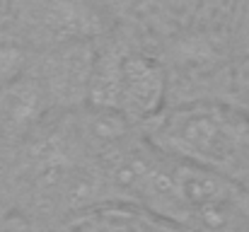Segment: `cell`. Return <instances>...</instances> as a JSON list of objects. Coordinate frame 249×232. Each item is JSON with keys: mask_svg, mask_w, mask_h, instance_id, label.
<instances>
[{"mask_svg": "<svg viewBox=\"0 0 249 232\" xmlns=\"http://www.w3.org/2000/svg\"><path fill=\"white\" fill-rule=\"evenodd\" d=\"M94 56H97L94 41L46 49L32 73L41 80L53 104L61 107L80 104L87 102Z\"/></svg>", "mask_w": 249, "mask_h": 232, "instance_id": "obj_3", "label": "cell"}, {"mask_svg": "<svg viewBox=\"0 0 249 232\" xmlns=\"http://www.w3.org/2000/svg\"><path fill=\"white\" fill-rule=\"evenodd\" d=\"M121 66L124 54L114 49H102L94 56L92 77H89V92L87 104L102 114H116L119 116V87H121Z\"/></svg>", "mask_w": 249, "mask_h": 232, "instance_id": "obj_6", "label": "cell"}, {"mask_svg": "<svg viewBox=\"0 0 249 232\" xmlns=\"http://www.w3.org/2000/svg\"><path fill=\"white\" fill-rule=\"evenodd\" d=\"M0 232H32V230H29V225H27L24 220L12 218V220H7V223H5V228H2Z\"/></svg>", "mask_w": 249, "mask_h": 232, "instance_id": "obj_7", "label": "cell"}, {"mask_svg": "<svg viewBox=\"0 0 249 232\" xmlns=\"http://www.w3.org/2000/svg\"><path fill=\"white\" fill-rule=\"evenodd\" d=\"M2 2H5V0H0V5H2Z\"/></svg>", "mask_w": 249, "mask_h": 232, "instance_id": "obj_8", "label": "cell"}, {"mask_svg": "<svg viewBox=\"0 0 249 232\" xmlns=\"http://www.w3.org/2000/svg\"><path fill=\"white\" fill-rule=\"evenodd\" d=\"M167 97V75L148 56L126 54L121 66L119 116L128 124L158 119Z\"/></svg>", "mask_w": 249, "mask_h": 232, "instance_id": "obj_4", "label": "cell"}, {"mask_svg": "<svg viewBox=\"0 0 249 232\" xmlns=\"http://www.w3.org/2000/svg\"><path fill=\"white\" fill-rule=\"evenodd\" d=\"M51 97L32 71L0 85V128L5 133L29 131L51 107Z\"/></svg>", "mask_w": 249, "mask_h": 232, "instance_id": "obj_5", "label": "cell"}, {"mask_svg": "<svg viewBox=\"0 0 249 232\" xmlns=\"http://www.w3.org/2000/svg\"><path fill=\"white\" fill-rule=\"evenodd\" d=\"M12 17L24 41L39 49L97 41L107 24L87 0H12Z\"/></svg>", "mask_w": 249, "mask_h": 232, "instance_id": "obj_2", "label": "cell"}, {"mask_svg": "<svg viewBox=\"0 0 249 232\" xmlns=\"http://www.w3.org/2000/svg\"><path fill=\"white\" fill-rule=\"evenodd\" d=\"M153 141L162 153L218 169L237 150L240 128L213 107H186L162 119L158 116Z\"/></svg>", "mask_w": 249, "mask_h": 232, "instance_id": "obj_1", "label": "cell"}]
</instances>
